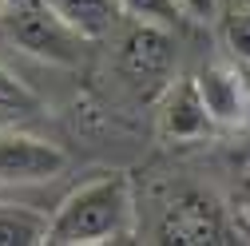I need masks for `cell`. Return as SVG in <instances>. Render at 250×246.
Segmentation results:
<instances>
[{
  "label": "cell",
  "instance_id": "obj_1",
  "mask_svg": "<svg viewBox=\"0 0 250 246\" xmlns=\"http://www.w3.org/2000/svg\"><path fill=\"white\" fill-rule=\"evenodd\" d=\"M131 226V179L123 171L100 175L72 191L60 210L52 214L48 242L60 246H80V242H107L127 234Z\"/></svg>",
  "mask_w": 250,
  "mask_h": 246
},
{
  "label": "cell",
  "instance_id": "obj_2",
  "mask_svg": "<svg viewBox=\"0 0 250 246\" xmlns=\"http://www.w3.org/2000/svg\"><path fill=\"white\" fill-rule=\"evenodd\" d=\"M0 32L36 60L80 64L83 36L52 8V0H4L0 4Z\"/></svg>",
  "mask_w": 250,
  "mask_h": 246
},
{
  "label": "cell",
  "instance_id": "obj_3",
  "mask_svg": "<svg viewBox=\"0 0 250 246\" xmlns=\"http://www.w3.org/2000/svg\"><path fill=\"white\" fill-rule=\"evenodd\" d=\"M119 68H123V76H131L135 83L167 80L171 68H175V40H171V28L135 20L127 32H123V40H119Z\"/></svg>",
  "mask_w": 250,
  "mask_h": 246
},
{
  "label": "cell",
  "instance_id": "obj_4",
  "mask_svg": "<svg viewBox=\"0 0 250 246\" xmlns=\"http://www.w3.org/2000/svg\"><path fill=\"white\" fill-rule=\"evenodd\" d=\"M68 167L56 143L28 131H0V183H44Z\"/></svg>",
  "mask_w": 250,
  "mask_h": 246
},
{
  "label": "cell",
  "instance_id": "obj_5",
  "mask_svg": "<svg viewBox=\"0 0 250 246\" xmlns=\"http://www.w3.org/2000/svg\"><path fill=\"white\" fill-rule=\"evenodd\" d=\"M199 91L207 100V111L214 115L218 127H234L250 115V100H246V76L242 68H227V64H210L207 72L195 76Z\"/></svg>",
  "mask_w": 250,
  "mask_h": 246
},
{
  "label": "cell",
  "instance_id": "obj_6",
  "mask_svg": "<svg viewBox=\"0 0 250 246\" xmlns=\"http://www.w3.org/2000/svg\"><path fill=\"white\" fill-rule=\"evenodd\" d=\"M163 234L171 242H223V219L218 206L203 195H187L167 206Z\"/></svg>",
  "mask_w": 250,
  "mask_h": 246
},
{
  "label": "cell",
  "instance_id": "obj_7",
  "mask_svg": "<svg viewBox=\"0 0 250 246\" xmlns=\"http://www.w3.org/2000/svg\"><path fill=\"white\" fill-rule=\"evenodd\" d=\"M210 127H218V123L207 111L199 80H179L167 96V107H163V131L175 139H195V135H207Z\"/></svg>",
  "mask_w": 250,
  "mask_h": 246
},
{
  "label": "cell",
  "instance_id": "obj_8",
  "mask_svg": "<svg viewBox=\"0 0 250 246\" xmlns=\"http://www.w3.org/2000/svg\"><path fill=\"white\" fill-rule=\"evenodd\" d=\"M52 8L64 16L83 40H96V36H107L115 20L123 16L119 0H52Z\"/></svg>",
  "mask_w": 250,
  "mask_h": 246
},
{
  "label": "cell",
  "instance_id": "obj_9",
  "mask_svg": "<svg viewBox=\"0 0 250 246\" xmlns=\"http://www.w3.org/2000/svg\"><path fill=\"white\" fill-rule=\"evenodd\" d=\"M52 219L32 206H12V203H0V246H36L48 242Z\"/></svg>",
  "mask_w": 250,
  "mask_h": 246
},
{
  "label": "cell",
  "instance_id": "obj_10",
  "mask_svg": "<svg viewBox=\"0 0 250 246\" xmlns=\"http://www.w3.org/2000/svg\"><path fill=\"white\" fill-rule=\"evenodd\" d=\"M119 8L123 16H131V20H147V24H179L183 8H179V0H119Z\"/></svg>",
  "mask_w": 250,
  "mask_h": 246
},
{
  "label": "cell",
  "instance_id": "obj_11",
  "mask_svg": "<svg viewBox=\"0 0 250 246\" xmlns=\"http://www.w3.org/2000/svg\"><path fill=\"white\" fill-rule=\"evenodd\" d=\"M223 40H227V48L238 64H250V4H238V8L227 12Z\"/></svg>",
  "mask_w": 250,
  "mask_h": 246
},
{
  "label": "cell",
  "instance_id": "obj_12",
  "mask_svg": "<svg viewBox=\"0 0 250 246\" xmlns=\"http://www.w3.org/2000/svg\"><path fill=\"white\" fill-rule=\"evenodd\" d=\"M230 179H234V191L242 199V206L250 203V135L234 147V155H230Z\"/></svg>",
  "mask_w": 250,
  "mask_h": 246
},
{
  "label": "cell",
  "instance_id": "obj_13",
  "mask_svg": "<svg viewBox=\"0 0 250 246\" xmlns=\"http://www.w3.org/2000/svg\"><path fill=\"white\" fill-rule=\"evenodd\" d=\"M179 8H183V16H187V20L207 24V20H214V16H218V0H179Z\"/></svg>",
  "mask_w": 250,
  "mask_h": 246
},
{
  "label": "cell",
  "instance_id": "obj_14",
  "mask_svg": "<svg viewBox=\"0 0 250 246\" xmlns=\"http://www.w3.org/2000/svg\"><path fill=\"white\" fill-rule=\"evenodd\" d=\"M0 100H12V103H28V91L8 76V68L0 64Z\"/></svg>",
  "mask_w": 250,
  "mask_h": 246
},
{
  "label": "cell",
  "instance_id": "obj_15",
  "mask_svg": "<svg viewBox=\"0 0 250 246\" xmlns=\"http://www.w3.org/2000/svg\"><path fill=\"white\" fill-rule=\"evenodd\" d=\"M238 230H242V234L250 238V219H246V214H242V223H238Z\"/></svg>",
  "mask_w": 250,
  "mask_h": 246
},
{
  "label": "cell",
  "instance_id": "obj_16",
  "mask_svg": "<svg viewBox=\"0 0 250 246\" xmlns=\"http://www.w3.org/2000/svg\"><path fill=\"white\" fill-rule=\"evenodd\" d=\"M242 76H246V100H250V64H242Z\"/></svg>",
  "mask_w": 250,
  "mask_h": 246
},
{
  "label": "cell",
  "instance_id": "obj_17",
  "mask_svg": "<svg viewBox=\"0 0 250 246\" xmlns=\"http://www.w3.org/2000/svg\"><path fill=\"white\" fill-rule=\"evenodd\" d=\"M227 4H230V8H238V4H250V0H227Z\"/></svg>",
  "mask_w": 250,
  "mask_h": 246
},
{
  "label": "cell",
  "instance_id": "obj_18",
  "mask_svg": "<svg viewBox=\"0 0 250 246\" xmlns=\"http://www.w3.org/2000/svg\"><path fill=\"white\" fill-rule=\"evenodd\" d=\"M246 219H250V203H246Z\"/></svg>",
  "mask_w": 250,
  "mask_h": 246
},
{
  "label": "cell",
  "instance_id": "obj_19",
  "mask_svg": "<svg viewBox=\"0 0 250 246\" xmlns=\"http://www.w3.org/2000/svg\"><path fill=\"white\" fill-rule=\"evenodd\" d=\"M0 4H4V0H0Z\"/></svg>",
  "mask_w": 250,
  "mask_h": 246
}]
</instances>
